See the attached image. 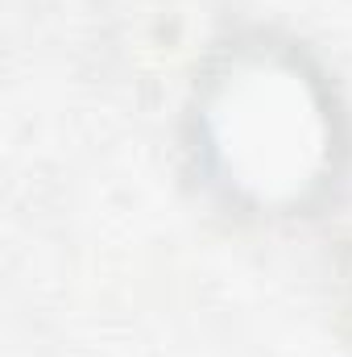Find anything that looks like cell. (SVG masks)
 Wrapping results in <instances>:
<instances>
[{"mask_svg":"<svg viewBox=\"0 0 352 357\" xmlns=\"http://www.w3.org/2000/svg\"><path fill=\"white\" fill-rule=\"evenodd\" d=\"M323 112L311 84L282 63H245L207 104V142L228 183L262 204L303 195L323 167Z\"/></svg>","mask_w":352,"mask_h":357,"instance_id":"1","label":"cell"}]
</instances>
